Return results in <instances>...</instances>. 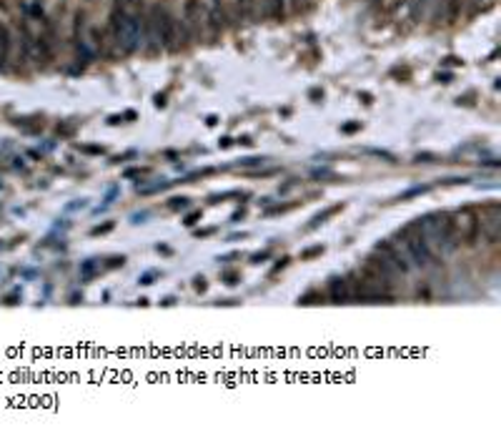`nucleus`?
Segmentation results:
<instances>
[{
  "label": "nucleus",
  "mask_w": 501,
  "mask_h": 439,
  "mask_svg": "<svg viewBox=\"0 0 501 439\" xmlns=\"http://www.w3.org/2000/svg\"><path fill=\"white\" fill-rule=\"evenodd\" d=\"M399 243H404V251L409 254V259L416 266H431L433 264V251H431V246H429V236L424 233L421 219L406 223L399 231Z\"/></svg>",
  "instance_id": "nucleus-1"
},
{
  "label": "nucleus",
  "mask_w": 501,
  "mask_h": 439,
  "mask_svg": "<svg viewBox=\"0 0 501 439\" xmlns=\"http://www.w3.org/2000/svg\"><path fill=\"white\" fill-rule=\"evenodd\" d=\"M376 251L381 254V256H386L388 259V264L404 276V274H409V269H411V259H409V254L406 251H401L396 243H391V241H378L376 243Z\"/></svg>",
  "instance_id": "nucleus-2"
},
{
  "label": "nucleus",
  "mask_w": 501,
  "mask_h": 439,
  "mask_svg": "<svg viewBox=\"0 0 501 439\" xmlns=\"http://www.w3.org/2000/svg\"><path fill=\"white\" fill-rule=\"evenodd\" d=\"M198 20H201V0H186V5H183V23H186V28L191 30L193 25H198Z\"/></svg>",
  "instance_id": "nucleus-3"
},
{
  "label": "nucleus",
  "mask_w": 501,
  "mask_h": 439,
  "mask_svg": "<svg viewBox=\"0 0 501 439\" xmlns=\"http://www.w3.org/2000/svg\"><path fill=\"white\" fill-rule=\"evenodd\" d=\"M349 281L346 279H333L331 281V301L333 304H349Z\"/></svg>",
  "instance_id": "nucleus-4"
},
{
  "label": "nucleus",
  "mask_w": 501,
  "mask_h": 439,
  "mask_svg": "<svg viewBox=\"0 0 501 439\" xmlns=\"http://www.w3.org/2000/svg\"><path fill=\"white\" fill-rule=\"evenodd\" d=\"M461 8H464V0H443V18L446 23H456V18L461 15Z\"/></svg>",
  "instance_id": "nucleus-5"
},
{
  "label": "nucleus",
  "mask_w": 501,
  "mask_h": 439,
  "mask_svg": "<svg viewBox=\"0 0 501 439\" xmlns=\"http://www.w3.org/2000/svg\"><path fill=\"white\" fill-rule=\"evenodd\" d=\"M8 56H10V30L5 23H0V68L5 66Z\"/></svg>",
  "instance_id": "nucleus-6"
},
{
  "label": "nucleus",
  "mask_w": 501,
  "mask_h": 439,
  "mask_svg": "<svg viewBox=\"0 0 501 439\" xmlns=\"http://www.w3.org/2000/svg\"><path fill=\"white\" fill-rule=\"evenodd\" d=\"M208 25H211V30H213V33H218V30L226 25V13H223V8H220L218 3L208 10Z\"/></svg>",
  "instance_id": "nucleus-7"
},
{
  "label": "nucleus",
  "mask_w": 501,
  "mask_h": 439,
  "mask_svg": "<svg viewBox=\"0 0 501 439\" xmlns=\"http://www.w3.org/2000/svg\"><path fill=\"white\" fill-rule=\"evenodd\" d=\"M266 13H268V18H273V20H284V15H286V3H284V0H268V3H266Z\"/></svg>",
  "instance_id": "nucleus-8"
},
{
  "label": "nucleus",
  "mask_w": 501,
  "mask_h": 439,
  "mask_svg": "<svg viewBox=\"0 0 501 439\" xmlns=\"http://www.w3.org/2000/svg\"><path fill=\"white\" fill-rule=\"evenodd\" d=\"M341 209H344V206H341V204H336V206H331V209H326L323 214H318V216H313V221H311V223L306 226V231H313L316 226H321V223H326V219H328V216H333V214H339Z\"/></svg>",
  "instance_id": "nucleus-9"
},
{
  "label": "nucleus",
  "mask_w": 501,
  "mask_h": 439,
  "mask_svg": "<svg viewBox=\"0 0 501 439\" xmlns=\"http://www.w3.org/2000/svg\"><path fill=\"white\" fill-rule=\"evenodd\" d=\"M298 304H301V306H308V304H323V296H321V294H316V291L303 294V296L298 299Z\"/></svg>",
  "instance_id": "nucleus-10"
},
{
  "label": "nucleus",
  "mask_w": 501,
  "mask_h": 439,
  "mask_svg": "<svg viewBox=\"0 0 501 439\" xmlns=\"http://www.w3.org/2000/svg\"><path fill=\"white\" fill-rule=\"evenodd\" d=\"M253 8H256V0H238V13H241V18H248V15L253 13Z\"/></svg>",
  "instance_id": "nucleus-11"
},
{
  "label": "nucleus",
  "mask_w": 501,
  "mask_h": 439,
  "mask_svg": "<svg viewBox=\"0 0 501 439\" xmlns=\"http://www.w3.org/2000/svg\"><path fill=\"white\" fill-rule=\"evenodd\" d=\"M321 254H323V246H311V249L301 251V259L306 261V259H313V256H321Z\"/></svg>",
  "instance_id": "nucleus-12"
},
{
  "label": "nucleus",
  "mask_w": 501,
  "mask_h": 439,
  "mask_svg": "<svg viewBox=\"0 0 501 439\" xmlns=\"http://www.w3.org/2000/svg\"><path fill=\"white\" fill-rule=\"evenodd\" d=\"M424 191H429V186H416V188L401 193V201H406V199H411V196H419V193H424Z\"/></svg>",
  "instance_id": "nucleus-13"
},
{
  "label": "nucleus",
  "mask_w": 501,
  "mask_h": 439,
  "mask_svg": "<svg viewBox=\"0 0 501 439\" xmlns=\"http://www.w3.org/2000/svg\"><path fill=\"white\" fill-rule=\"evenodd\" d=\"M188 204H191V201H188L186 196H181V199H173V201H171V209H188Z\"/></svg>",
  "instance_id": "nucleus-14"
},
{
  "label": "nucleus",
  "mask_w": 501,
  "mask_h": 439,
  "mask_svg": "<svg viewBox=\"0 0 501 439\" xmlns=\"http://www.w3.org/2000/svg\"><path fill=\"white\" fill-rule=\"evenodd\" d=\"M223 281H226V284H228V286H236V284H238V281H241V276H238V274H236V271H228V274H226V276H223Z\"/></svg>",
  "instance_id": "nucleus-15"
},
{
  "label": "nucleus",
  "mask_w": 501,
  "mask_h": 439,
  "mask_svg": "<svg viewBox=\"0 0 501 439\" xmlns=\"http://www.w3.org/2000/svg\"><path fill=\"white\" fill-rule=\"evenodd\" d=\"M193 286H196V291H201V294H203V291H206V289H208V284H206V279H203V276H198Z\"/></svg>",
  "instance_id": "nucleus-16"
},
{
  "label": "nucleus",
  "mask_w": 501,
  "mask_h": 439,
  "mask_svg": "<svg viewBox=\"0 0 501 439\" xmlns=\"http://www.w3.org/2000/svg\"><path fill=\"white\" fill-rule=\"evenodd\" d=\"M416 161H424V163H433V161H436V156H433V153H419V156H416Z\"/></svg>",
  "instance_id": "nucleus-17"
},
{
  "label": "nucleus",
  "mask_w": 501,
  "mask_h": 439,
  "mask_svg": "<svg viewBox=\"0 0 501 439\" xmlns=\"http://www.w3.org/2000/svg\"><path fill=\"white\" fill-rule=\"evenodd\" d=\"M308 95H311L313 101H318V98H323V90H321V88H311V90H308Z\"/></svg>",
  "instance_id": "nucleus-18"
},
{
  "label": "nucleus",
  "mask_w": 501,
  "mask_h": 439,
  "mask_svg": "<svg viewBox=\"0 0 501 439\" xmlns=\"http://www.w3.org/2000/svg\"><path fill=\"white\" fill-rule=\"evenodd\" d=\"M110 228H113V223H105V226H95V228H93V233L98 236V233H105V231H110Z\"/></svg>",
  "instance_id": "nucleus-19"
},
{
  "label": "nucleus",
  "mask_w": 501,
  "mask_h": 439,
  "mask_svg": "<svg viewBox=\"0 0 501 439\" xmlns=\"http://www.w3.org/2000/svg\"><path fill=\"white\" fill-rule=\"evenodd\" d=\"M198 219H201V211H193V214H191V216L186 219V226H193V223H196Z\"/></svg>",
  "instance_id": "nucleus-20"
},
{
  "label": "nucleus",
  "mask_w": 501,
  "mask_h": 439,
  "mask_svg": "<svg viewBox=\"0 0 501 439\" xmlns=\"http://www.w3.org/2000/svg\"><path fill=\"white\" fill-rule=\"evenodd\" d=\"M358 128H361V123H346V126H344V133H354Z\"/></svg>",
  "instance_id": "nucleus-21"
},
{
  "label": "nucleus",
  "mask_w": 501,
  "mask_h": 439,
  "mask_svg": "<svg viewBox=\"0 0 501 439\" xmlns=\"http://www.w3.org/2000/svg\"><path fill=\"white\" fill-rule=\"evenodd\" d=\"M443 63H446V66H459L461 61H459L456 56H449V58H443Z\"/></svg>",
  "instance_id": "nucleus-22"
},
{
  "label": "nucleus",
  "mask_w": 501,
  "mask_h": 439,
  "mask_svg": "<svg viewBox=\"0 0 501 439\" xmlns=\"http://www.w3.org/2000/svg\"><path fill=\"white\" fill-rule=\"evenodd\" d=\"M436 78H438L441 83H451V73H438Z\"/></svg>",
  "instance_id": "nucleus-23"
},
{
  "label": "nucleus",
  "mask_w": 501,
  "mask_h": 439,
  "mask_svg": "<svg viewBox=\"0 0 501 439\" xmlns=\"http://www.w3.org/2000/svg\"><path fill=\"white\" fill-rule=\"evenodd\" d=\"M83 151H88V153H103V148H98V146H83Z\"/></svg>",
  "instance_id": "nucleus-24"
},
{
  "label": "nucleus",
  "mask_w": 501,
  "mask_h": 439,
  "mask_svg": "<svg viewBox=\"0 0 501 439\" xmlns=\"http://www.w3.org/2000/svg\"><path fill=\"white\" fill-rule=\"evenodd\" d=\"M286 264H288V259H281V261H279V264H276V266H273V274H276V271H281V269H284V266H286Z\"/></svg>",
  "instance_id": "nucleus-25"
},
{
  "label": "nucleus",
  "mask_w": 501,
  "mask_h": 439,
  "mask_svg": "<svg viewBox=\"0 0 501 439\" xmlns=\"http://www.w3.org/2000/svg\"><path fill=\"white\" fill-rule=\"evenodd\" d=\"M213 231H215V228H203V231H198V233H196V236H201V238H203V236H211V233H213Z\"/></svg>",
  "instance_id": "nucleus-26"
},
{
  "label": "nucleus",
  "mask_w": 501,
  "mask_h": 439,
  "mask_svg": "<svg viewBox=\"0 0 501 439\" xmlns=\"http://www.w3.org/2000/svg\"><path fill=\"white\" fill-rule=\"evenodd\" d=\"M268 254H271V251H263V254H256V256H253V261H261V259H266Z\"/></svg>",
  "instance_id": "nucleus-27"
},
{
  "label": "nucleus",
  "mask_w": 501,
  "mask_h": 439,
  "mask_svg": "<svg viewBox=\"0 0 501 439\" xmlns=\"http://www.w3.org/2000/svg\"><path fill=\"white\" fill-rule=\"evenodd\" d=\"M128 3H133V0H118V5L123 8V5H128Z\"/></svg>",
  "instance_id": "nucleus-28"
},
{
  "label": "nucleus",
  "mask_w": 501,
  "mask_h": 439,
  "mask_svg": "<svg viewBox=\"0 0 501 439\" xmlns=\"http://www.w3.org/2000/svg\"><path fill=\"white\" fill-rule=\"evenodd\" d=\"M476 3H481V0H476Z\"/></svg>",
  "instance_id": "nucleus-29"
}]
</instances>
